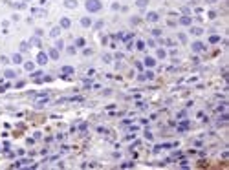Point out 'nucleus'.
Masks as SVG:
<instances>
[{"label":"nucleus","mask_w":229,"mask_h":170,"mask_svg":"<svg viewBox=\"0 0 229 170\" xmlns=\"http://www.w3.org/2000/svg\"><path fill=\"white\" fill-rule=\"evenodd\" d=\"M75 6H77L75 0H66V7H75Z\"/></svg>","instance_id":"obj_15"},{"label":"nucleus","mask_w":229,"mask_h":170,"mask_svg":"<svg viewBox=\"0 0 229 170\" xmlns=\"http://www.w3.org/2000/svg\"><path fill=\"white\" fill-rule=\"evenodd\" d=\"M48 55H50V57H51V59H53V60H57V59H59V50H57V48H55V50H53V48H51V50H50V53H48Z\"/></svg>","instance_id":"obj_3"},{"label":"nucleus","mask_w":229,"mask_h":170,"mask_svg":"<svg viewBox=\"0 0 229 170\" xmlns=\"http://www.w3.org/2000/svg\"><path fill=\"white\" fill-rule=\"evenodd\" d=\"M62 73H64V75H72L73 73V68L72 66H64V68H62Z\"/></svg>","instance_id":"obj_10"},{"label":"nucleus","mask_w":229,"mask_h":170,"mask_svg":"<svg viewBox=\"0 0 229 170\" xmlns=\"http://www.w3.org/2000/svg\"><path fill=\"white\" fill-rule=\"evenodd\" d=\"M180 22H181L183 26H191V22H193V20H191L189 17H183V18H180Z\"/></svg>","instance_id":"obj_9"},{"label":"nucleus","mask_w":229,"mask_h":170,"mask_svg":"<svg viewBox=\"0 0 229 170\" xmlns=\"http://www.w3.org/2000/svg\"><path fill=\"white\" fill-rule=\"evenodd\" d=\"M101 7H103V4L99 2V0H86V9L90 13H97Z\"/></svg>","instance_id":"obj_1"},{"label":"nucleus","mask_w":229,"mask_h":170,"mask_svg":"<svg viewBox=\"0 0 229 170\" xmlns=\"http://www.w3.org/2000/svg\"><path fill=\"white\" fill-rule=\"evenodd\" d=\"M31 42H33V44H35V46H40V40H39V38H33Z\"/></svg>","instance_id":"obj_22"},{"label":"nucleus","mask_w":229,"mask_h":170,"mask_svg":"<svg viewBox=\"0 0 229 170\" xmlns=\"http://www.w3.org/2000/svg\"><path fill=\"white\" fill-rule=\"evenodd\" d=\"M37 62H39V64H46V62H48V55L46 53H39L37 55Z\"/></svg>","instance_id":"obj_2"},{"label":"nucleus","mask_w":229,"mask_h":170,"mask_svg":"<svg viewBox=\"0 0 229 170\" xmlns=\"http://www.w3.org/2000/svg\"><path fill=\"white\" fill-rule=\"evenodd\" d=\"M193 50H194V51H203V44H202V42H194V44H193Z\"/></svg>","instance_id":"obj_4"},{"label":"nucleus","mask_w":229,"mask_h":170,"mask_svg":"<svg viewBox=\"0 0 229 170\" xmlns=\"http://www.w3.org/2000/svg\"><path fill=\"white\" fill-rule=\"evenodd\" d=\"M62 48H64V44H62V42L59 40V42H57V50H62Z\"/></svg>","instance_id":"obj_21"},{"label":"nucleus","mask_w":229,"mask_h":170,"mask_svg":"<svg viewBox=\"0 0 229 170\" xmlns=\"http://www.w3.org/2000/svg\"><path fill=\"white\" fill-rule=\"evenodd\" d=\"M4 75H6V77H7V79H13V77H15V75H17V73H15V71H13V70H7V71H6V73H4Z\"/></svg>","instance_id":"obj_14"},{"label":"nucleus","mask_w":229,"mask_h":170,"mask_svg":"<svg viewBox=\"0 0 229 170\" xmlns=\"http://www.w3.org/2000/svg\"><path fill=\"white\" fill-rule=\"evenodd\" d=\"M193 33H194V35H200L202 29H200V28H193Z\"/></svg>","instance_id":"obj_19"},{"label":"nucleus","mask_w":229,"mask_h":170,"mask_svg":"<svg viewBox=\"0 0 229 170\" xmlns=\"http://www.w3.org/2000/svg\"><path fill=\"white\" fill-rule=\"evenodd\" d=\"M59 33H60V28H53L50 35H51V37H59Z\"/></svg>","instance_id":"obj_13"},{"label":"nucleus","mask_w":229,"mask_h":170,"mask_svg":"<svg viewBox=\"0 0 229 170\" xmlns=\"http://www.w3.org/2000/svg\"><path fill=\"white\" fill-rule=\"evenodd\" d=\"M136 4H138L139 7H145V6H147V4H149V0H138V2H136Z\"/></svg>","instance_id":"obj_16"},{"label":"nucleus","mask_w":229,"mask_h":170,"mask_svg":"<svg viewBox=\"0 0 229 170\" xmlns=\"http://www.w3.org/2000/svg\"><path fill=\"white\" fill-rule=\"evenodd\" d=\"M81 24H82V26H90V24H92V20H90L88 17H85V18H81Z\"/></svg>","instance_id":"obj_12"},{"label":"nucleus","mask_w":229,"mask_h":170,"mask_svg":"<svg viewBox=\"0 0 229 170\" xmlns=\"http://www.w3.org/2000/svg\"><path fill=\"white\" fill-rule=\"evenodd\" d=\"M145 64H147V66H149V68H152V66H154V64H156V60H154V59H152V57H147V59H145Z\"/></svg>","instance_id":"obj_7"},{"label":"nucleus","mask_w":229,"mask_h":170,"mask_svg":"<svg viewBox=\"0 0 229 170\" xmlns=\"http://www.w3.org/2000/svg\"><path fill=\"white\" fill-rule=\"evenodd\" d=\"M70 18H60V28H70Z\"/></svg>","instance_id":"obj_5"},{"label":"nucleus","mask_w":229,"mask_h":170,"mask_svg":"<svg viewBox=\"0 0 229 170\" xmlns=\"http://www.w3.org/2000/svg\"><path fill=\"white\" fill-rule=\"evenodd\" d=\"M158 18H159L158 13H149V15H147V20H150V22H156Z\"/></svg>","instance_id":"obj_6"},{"label":"nucleus","mask_w":229,"mask_h":170,"mask_svg":"<svg viewBox=\"0 0 229 170\" xmlns=\"http://www.w3.org/2000/svg\"><path fill=\"white\" fill-rule=\"evenodd\" d=\"M11 60H13V62H15V64H20V62H22V57H20V55H18V53H15V55H13V57H11Z\"/></svg>","instance_id":"obj_8"},{"label":"nucleus","mask_w":229,"mask_h":170,"mask_svg":"<svg viewBox=\"0 0 229 170\" xmlns=\"http://www.w3.org/2000/svg\"><path fill=\"white\" fill-rule=\"evenodd\" d=\"M143 48H145V44H143V42L139 40V42H138V50H143Z\"/></svg>","instance_id":"obj_23"},{"label":"nucleus","mask_w":229,"mask_h":170,"mask_svg":"<svg viewBox=\"0 0 229 170\" xmlns=\"http://www.w3.org/2000/svg\"><path fill=\"white\" fill-rule=\"evenodd\" d=\"M209 42H211V44H216V42H220V37L218 35H211L209 37Z\"/></svg>","instance_id":"obj_11"},{"label":"nucleus","mask_w":229,"mask_h":170,"mask_svg":"<svg viewBox=\"0 0 229 170\" xmlns=\"http://www.w3.org/2000/svg\"><path fill=\"white\" fill-rule=\"evenodd\" d=\"M77 46H79V48L85 46V38H77Z\"/></svg>","instance_id":"obj_18"},{"label":"nucleus","mask_w":229,"mask_h":170,"mask_svg":"<svg viewBox=\"0 0 229 170\" xmlns=\"http://www.w3.org/2000/svg\"><path fill=\"white\" fill-rule=\"evenodd\" d=\"M158 57L163 59V57H165V51H163V50H158Z\"/></svg>","instance_id":"obj_20"},{"label":"nucleus","mask_w":229,"mask_h":170,"mask_svg":"<svg viewBox=\"0 0 229 170\" xmlns=\"http://www.w3.org/2000/svg\"><path fill=\"white\" fill-rule=\"evenodd\" d=\"M33 66H35L33 62H26V64H24V68H26V70H33Z\"/></svg>","instance_id":"obj_17"}]
</instances>
